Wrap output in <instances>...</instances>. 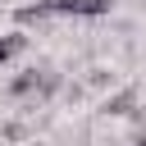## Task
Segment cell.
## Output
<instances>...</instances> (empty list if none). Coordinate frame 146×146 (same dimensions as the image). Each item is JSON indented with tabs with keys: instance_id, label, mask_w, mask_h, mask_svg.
I'll return each instance as SVG.
<instances>
[{
	"instance_id": "cell-1",
	"label": "cell",
	"mask_w": 146,
	"mask_h": 146,
	"mask_svg": "<svg viewBox=\"0 0 146 146\" xmlns=\"http://www.w3.org/2000/svg\"><path fill=\"white\" fill-rule=\"evenodd\" d=\"M9 91H14V96H36V100H46V96L59 91V78H55V73H41V68H27V73H18V78L9 82Z\"/></svg>"
},
{
	"instance_id": "cell-2",
	"label": "cell",
	"mask_w": 146,
	"mask_h": 146,
	"mask_svg": "<svg viewBox=\"0 0 146 146\" xmlns=\"http://www.w3.org/2000/svg\"><path fill=\"white\" fill-rule=\"evenodd\" d=\"M41 5H46V18H55V14H64V18H100V14H110L114 0H41Z\"/></svg>"
},
{
	"instance_id": "cell-3",
	"label": "cell",
	"mask_w": 146,
	"mask_h": 146,
	"mask_svg": "<svg viewBox=\"0 0 146 146\" xmlns=\"http://www.w3.org/2000/svg\"><path fill=\"white\" fill-rule=\"evenodd\" d=\"M110 119H119V114H137V91L132 87H123V91H114V96H105V105H100Z\"/></svg>"
},
{
	"instance_id": "cell-4",
	"label": "cell",
	"mask_w": 146,
	"mask_h": 146,
	"mask_svg": "<svg viewBox=\"0 0 146 146\" xmlns=\"http://www.w3.org/2000/svg\"><path fill=\"white\" fill-rule=\"evenodd\" d=\"M23 46H27V36H18V32H14V36H0V64H5V59H14Z\"/></svg>"
},
{
	"instance_id": "cell-5",
	"label": "cell",
	"mask_w": 146,
	"mask_h": 146,
	"mask_svg": "<svg viewBox=\"0 0 146 146\" xmlns=\"http://www.w3.org/2000/svg\"><path fill=\"white\" fill-rule=\"evenodd\" d=\"M137 119H141V132H146V105H141V110H137Z\"/></svg>"
},
{
	"instance_id": "cell-6",
	"label": "cell",
	"mask_w": 146,
	"mask_h": 146,
	"mask_svg": "<svg viewBox=\"0 0 146 146\" xmlns=\"http://www.w3.org/2000/svg\"><path fill=\"white\" fill-rule=\"evenodd\" d=\"M137 146H146V132H141V137H137Z\"/></svg>"
}]
</instances>
